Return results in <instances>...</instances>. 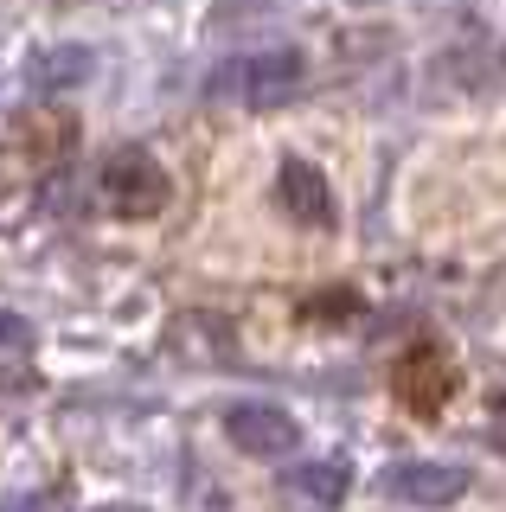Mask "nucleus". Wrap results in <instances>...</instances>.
Here are the masks:
<instances>
[{"label": "nucleus", "instance_id": "5", "mask_svg": "<svg viewBox=\"0 0 506 512\" xmlns=\"http://www.w3.org/2000/svg\"><path fill=\"white\" fill-rule=\"evenodd\" d=\"M385 493H398L410 506H449L468 493V468H449V461H398V468H385Z\"/></svg>", "mask_w": 506, "mask_h": 512}, {"label": "nucleus", "instance_id": "2", "mask_svg": "<svg viewBox=\"0 0 506 512\" xmlns=\"http://www.w3.org/2000/svg\"><path fill=\"white\" fill-rule=\"evenodd\" d=\"M103 199L116 205V218H161L173 199V180L148 148H122L103 167Z\"/></svg>", "mask_w": 506, "mask_h": 512}, {"label": "nucleus", "instance_id": "1", "mask_svg": "<svg viewBox=\"0 0 506 512\" xmlns=\"http://www.w3.org/2000/svg\"><path fill=\"white\" fill-rule=\"evenodd\" d=\"M302 84H308L302 52H244L212 77V90L225 96V103H237V109H276Z\"/></svg>", "mask_w": 506, "mask_h": 512}, {"label": "nucleus", "instance_id": "4", "mask_svg": "<svg viewBox=\"0 0 506 512\" xmlns=\"http://www.w3.org/2000/svg\"><path fill=\"white\" fill-rule=\"evenodd\" d=\"M225 436L244 448V455H263V461H276V455H289L295 442H302V423H295L282 404H263V397H244V404H231L225 410Z\"/></svg>", "mask_w": 506, "mask_h": 512}, {"label": "nucleus", "instance_id": "7", "mask_svg": "<svg viewBox=\"0 0 506 512\" xmlns=\"http://www.w3.org/2000/svg\"><path fill=\"white\" fill-rule=\"evenodd\" d=\"M90 77V45H58V52H45L39 58V71H33V90H71V84H84Z\"/></svg>", "mask_w": 506, "mask_h": 512}, {"label": "nucleus", "instance_id": "8", "mask_svg": "<svg viewBox=\"0 0 506 512\" xmlns=\"http://www.w3.org/2000/svg\"><path fill=\"white\" fill-rule=\"evenodd\" d=\"M346 474H353L346 461H302V468L289 474V487H295V493H308L314 506H334L340 493H346Z\"/></svg>", "mask_w": 506, "mask_h": 512}, {"label": "nucleus", "instance_id": "3", "mask_svg": "<svg viewBox=\"0 0 506 512\" xmlns=\"http://www.w3.org/2000/svg\"><path fill=\"white\" fill-rule=\"evenodd\" d=\"M455 384H462V378H455V365H449V352H442V346H410L404 359H398V372H391L398 404L417 410V416H436L455 397Z\"/></svg>", "mask_w": 506, "mask_h": 512}, {"label": "nucleus", "instance_id": "6", "mask_svg": "<svg viewBox=\"0 0 506 512\" xmlns=\"http://www.w3.org/2000/svg\"><path fill=\"white\" fill-rule=\"evenodd\" d=\"M282 205H289V218H302V224H327L334 218V192H327V173L314 167V160H282Z\"/></svg>", "mask_w": 506, "mask_h": 512}]
</instances>
